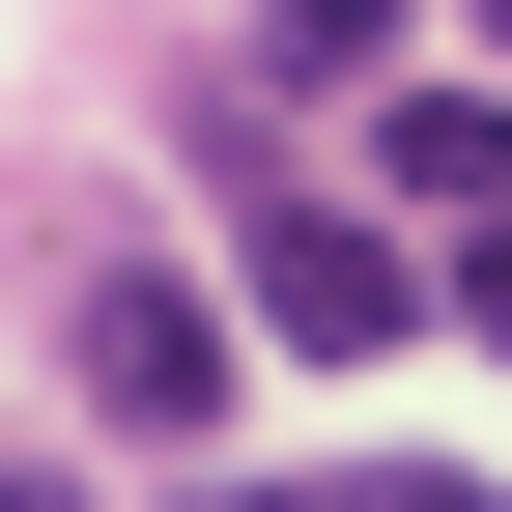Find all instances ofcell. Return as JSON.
Returning <instances> with one entry per match:
<instances>
[{
  "instance_id": "3957f363",
  "label": "cell",
  "mask_w": 512,
  "mask_h": 512,
  "mask_svg": "<svg viewBox=\"0 0 512 512\" xmlns=\"http://www.w3.org/2000/svg\"><path fill=\"white\" fill-rule=\"evenodd\" d=\"M370 200L484 228V200H512V86H399V114H370Z\"/></svg>"
},
{
  "instance_id": "8992f818",
  "label": "cell",
  "mask_w": 512,
  "mask_h": 512,
  "mask_svg": "<svg viewBox=\"0 0 512 512\" xmlns=\"http://www.w3.org/2000/svg\"><path fill=\"white\" fill-rule=\"evenodd\" d=\"M484 57H512V0H484Z\"/></svg>"
},
{
  "instance_id": "277c9868",
  "label": "cell",
  "mask_w": 512,
  "mask_h": 512,
  "mask_svg": "<svg viewBox=\"0 0 512 512\" xmlns=\"http://www.w3.org/2000/svg\"><path fill=\"white\" fill-rule=\"evenodd\" d=\"M399 29H427V0H256V57H285V86H370Z\"/></svg>"
},
{
  "instance_id": "5b68a950",
  "label": "cell",
  "mask_w": 512,
  "mask_h": 512,
  "mask_svg": "<svg viewBox=\"0 0 512 512\" xmlns=\"http://www.w3.org/2000/svg\"><path fill=\"white\" fill-rule=\"evenodd\" d=\"M456 313H484V342H512V200H484V256H456Z\"/></svg>"
},
{
  "instance_id": "7a4b0ae2",
  "label": "cell",
  "mask_w": 512,
  "mask_h": 512,
  "mask_svg": "<svg viewBox=\"0 0 512 512\" xmlns=\"http://www.w3.org/2000/svg\"><path fill=\"white\" fill-rule=\"evenodd\" d=\"M86 399L143 427V456H171V427H228V313H200V285H86Z\"/></svg>"
},
{
  "instance_id": "6da1fadb",
  "label": "cell",
  "mask_w": 512,
  "mask_h": 512,
  "mask_svg": "<svg viewBox=\"0 0 512 512\" xmlns=\"http://www.w3.org/2000/svg\"><path fill=\"white\" fill-rule=\"evenodd\" d=\"M200 171H228V285H256V342L370 370V342H427V313H456L370 200H313V171H285V114H256V86H200Z\"/></svg>"
}]
</instances>
